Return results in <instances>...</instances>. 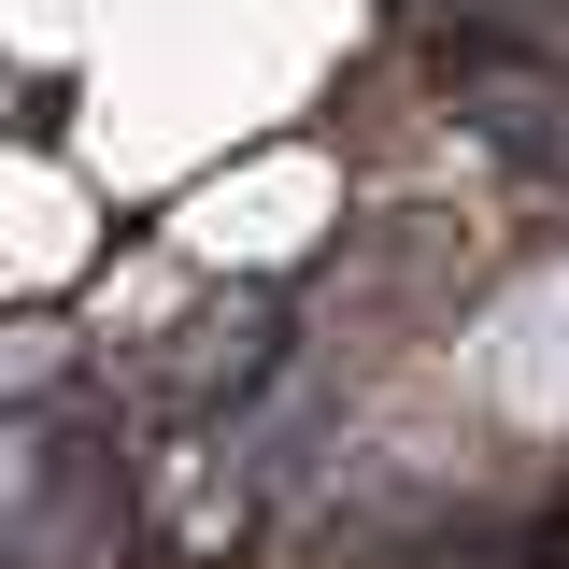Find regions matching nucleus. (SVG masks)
Instances as JSON below:
<instances>
[{
  "label": "nucleus",
  "instance_id": "nucleus-1",
  "mask_svg": "<svg viewBox=\"0 0 569 569\" xmlns=\"http://www.w3.org/2000/svg\"><path fill=\"white\" fill-rule=\"evenodd\" d=\"M299 213H328V157H257L242 186H200L186 200V257H242V271L257 257H299L313 242Z\"/></svg>",
  "mask_w": 569,
  "mask_h": 569
},
{
  "label": "nucleus",
  "instance_id": "nucleus-2",
  "mask_svg": "<svg viewBox=\"0 0 569 569\" xmlns=\"http://www.w3.org/2000/svg\"><path fill=\"white\" fill-rule=\"evenodd\" d=\"M14 200H29V242H14V284L43 299V284H71V257H86V228H71V171H58V142H29V157H14Z\"/></svg>",
  "mask_w": 569,
  "mask_h": 569
}]
</instances>
